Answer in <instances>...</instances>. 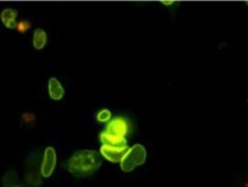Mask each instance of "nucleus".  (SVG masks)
<instances>
[{"mask_svg": "<svg viewBox=\"0 0 248 187\" xmlns=\"http://www.w3.org/2000/svg\"><path fill=\"white\" fill-rule=\"evenodd\" d=\"M147 157L145 147L141 144H135L131 148H128L126 153L124 154L120 161V168L125 173L134 171L137 167L142 166Z\"/></svg>", "mask_w": 248, "mask_h": 187, "instance_id": "3", "label": "nucleus"}, {"mask_svg": "<svg viewBox=\"0 0 248 187\" xmlns=\"http://www.w3.org/2000/svg\"><path fill=\"white\" fill-rule=\"evenodd\" d=\"M17 17L18 12L14 9H4L1 12V21L3 25L9 29L17 28Z\"/></svg>", "mask_w": 248, "mask_h": 187, "instance_id": "7", "label": "nucleus"}, {"mask_svg": "<svg viewBox=\"0 0 248 187\" xmlns=\"http://www.w3.org/2000/svg\"><path fill=\"white\" fill-rule=\"evenodd\" d=\"M112 119V113L110 110H107V109H104V110L99 111L96 115V120L98 122L102 123H107Z\"/></svg>", "mask_w": 248, "mask_h": 187, "instance_id": "9", "label": "nucleus"}, {"mask_svg": "<svg viewBox=\"0 0 248 187\" xmlns=\"http://www.w3.org/2000/svg\"><path fill=\"white\" fill-rule=\"evenodd\" d=\"M13 187H20V186H13Z\"/></svg>", "mask_w": 248, "mask_h": 187, "instance_id": "13", "label": "nucleus"}, {"mask_svg": "<svg viewBox=\"0 0 248 187\" xmlns=\"http://www.w3.org/2000/svg\"><path fill=\"white\" fill-rule=\"evenodd\" d=\"M46 41H48V35H46V31L43 28H36L34 30L33 37H32V45L34 47V49L36 50L44 49L46 44Z\"/></svg>", "mask_w": 248, "mask_h": 187, "instance_id": "8", "label": "nucleus"}, {"mask_svg": "<svg viewBox=\"0 0 248 187\" xmlns=\"http://www.w3.org/2000/svg\"><path fill=\"white\" fill-rule=\"evenodd\" d=\"M57 163V154L53 147H46L44 153V159L41 166V174L45 178H49L54 173Z\"/></svg>", "mask_w": 248, "mask_h": 187, "instance_id": "4", "label": "nucleus"}, {"mask_svg": "<svg viewBox=\"0 0 248 187\" xmlns=\"http://www.w3.org/2000/svg\"><path fill=\"white\" fill-rule=\"evenodd\" d=\"M12 175L14 176V181H12V182H14V184H15V183H16V181H17V182H18V176H17V175H16L15 173L13 174V172H12ZM5 178H9V179H10V180H12V178H11V173H9V174H6Z\"/></svg>", "mask_w": 248, "mask_h": 187, "instance_id": "11", "label": "nucleus"}, {"mask_svg": "<svg viewBox=\"0 0 248 187\" xmlns=\"http://www.w3.org/2000/svg\"><path fill=\"white\" fill-rule=\"evenodd\" d=\"M31 24L29 21H21L17 23V29L20 33H25L29 30Z\"/></svg>", "mask_w": 248, "mask_h": 187, "instance_id": "10", "label": "nucleus"}, {"mask_svg": "<svg viewBox=\"0 0 248 187\" xmlns=\"http://www.w3.org/2000/svg\"><path fill=\"white\" fill-rule=\"evenodd\" d=\"M48 90L49 95L53 100H61L64 96V88L62 87L61 83L56 78H51L48 83Z\"/></svg>", "mask_w": 248, "mask_h": 187, "instance_id": "6", "label": "nucleus"}, {"mask_svg": "<svg viewBox=\"0 0 248 187\" xmlns=\"http://www.w3.org/2000/svg\"><path fill=\"white\" fill-rule=\"evenodd\" d=\"M131 124L127 118L117 116L108 121L105 130L99 135L100 142L103 145L123 147L127 146L126 136L130 132Z\"/></svg>", "mask_w": 248, "mask_h": 187, "instance_id": "2", "label": "nucleus"}, {"mask_svg": "<svg viewBox=\"0 0 248 187\" xmlns=\"http://www.w3.org/2000/svg\"><path fill=\"white\" fill-rule=\"evenodd\" d=\"M65 169L72 175L84 178L93 175L102 167V158L95 150H80L75 152L64 162Z\"/></svg>", "mask_w": 248, "mask_h": 187, "instance_id": "1", "label": "nucleus"}, {"mask_svg": "<svg viewBox=\"0 0 248 187\" xmlns=\"http://www.w3.org/2000/svg\"><path fill=\"white\" fill-rule=\"evenodd\" d=\"M161 3L164 5H170V4L174 3V1H161Z\"/></svg>", "mask_w": 248, "mask_h": 187, "instance_id": "12", "label": "nucleus"}, {"mask_svg": "<svg viewBox=\"0 0 248 187\" xmlns=\"http://www.w3.org/2000/svg\"><path fill=\"white\" fill-rule=\"evenodd\" d=\"M128 150V145L123 147H114V146H108L103 145L100 148V154L102 156L111 162H120L124 154Z\"/></svg>", "mask_w": 248, "mask_h": 187, "instance_id": "5", "label": "nucleus"}]
</instances>
